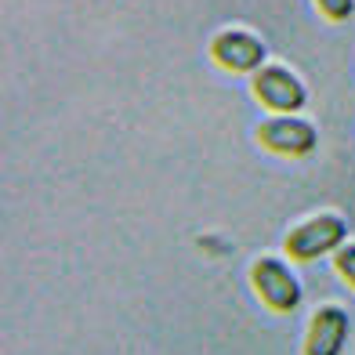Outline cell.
Here are the masks:
<instances>
[{
	"instance_id": "obj_6",
	"label": "cell",
	"mask_w": 355,
	"mask_h": 355,
	"mask_svg": "<svg viewBox=\"0 0 355 355\" xmlns=\"http://www.w3.org/2000/svg\"><path fill=\"white\" fill-rule=\"evenodd\" d=\"M345 334H348V315L341 309H322L312 319L309 341H304V355H341Z\"/></svg>"
},
{
	"instance_id": "obj_4",
	"label": "cell",
	"mask_w": 355,
	"mask_h": 355,
	"mask_svg": "<svg viewBox=\"0 0 355 355\" xmlns=\"http://www.w3.org/2000/svg\"><path fill=\"white\" fill-rule=\"evenodd\" d=\"M261 141L268 145V149H276V153H286V156H304V153H312L315 149V127L312 123H304V120H268L261 123Z\"/></svg>"
},
{
	"instance_id": "obj_3",
	"label": "cell",
	"mask_w": 355,
	"mask_h": 355,
	"mask_svg": "<svg viewBox=\"0 0 355 355\" xmlns=\"http://www.w3.org/2000/svg\"><path fill=\"white\" fill-rule=\"evenodd\" d=\"M254 91H257V98H261L268 109H279V112H297L304 105V87L297 84V76L279 69V66L257 69Z\"/></svg>"
},
{
	"instance_id": "obj_2",
	"label": "cell",
	"mask_w": 355,
	"mask_h": 355,
	"mask_svg": "<svg viewBox=\"0 0 355 355\" xmlns=\"http://www.w3.org/2000/svg\"><path fill=\"white\" fill-rule=\"evenodd\" d=\"M254 286L265 297V304H272L276 312H290L301 301V283L290 276V268L283 261H272V257H261L254 265Z\"/></svg>"
},
{
	"instance_id": "obj_8",
	"label": "cell",
	"mask_w": 355,
	"mask_h": 355,
	"mask_svg": "<svg viewBox=\"0 0 355 355\" xmlns=\"http://www.w3.org/2000/svg\"><path fill=\"white\" fill-rule=\"evenodd\" d=\"M337 272L355 286V247H345L341 254H337Z\"/></svg>"
},
{
	"instance_id": "obj_7",
	"label": "cell",
	"mask_w": 355,
	"mask_h": 355,
	"mask_svg": "<svg viewBox=\"0 0 355 355\" xmlns=\"http://www.w3.org/2000/svg\"><path fill=\"white\" fill-rule=\"evenodd\" d=\"M315 4L322 8V15H330V19H348L352 15V8H355V0H315Z\"/></svg>"
},
{
	"instance_id": "obj_1",
	"label": "cell",
	"mask_w": 355,
	"mask_h": 355,
	"mask_svg": "<svg viewBox=\"0 0 355 355\" xmlns=\"http://www.w3.org/2000/svg\"><path fill=\"white\" fill-rule=\"evenodd\" d=\"M345 239V221L337 214H322L309 225H301L286 236V250L297 257V261H312V257L334 250L337 243Z\"/></svg>"
},
{
	"instance_id": "obj_5",
	"label": "cell",
	"mask_w": 355,
	"mask_h": 355,
	"mask_svg": "<svg viewBox=\"0 0 355 355\" xmlns=\"http://www.w3.org/2000/svg\"><path fill=\"white\" fill-rule=\"evenodd\" d=\"M214 58L225 69L247 73V69H257L265 62V44L254 40L250 33H221L214 40Z\"/></svg>"
}]
</instances>
